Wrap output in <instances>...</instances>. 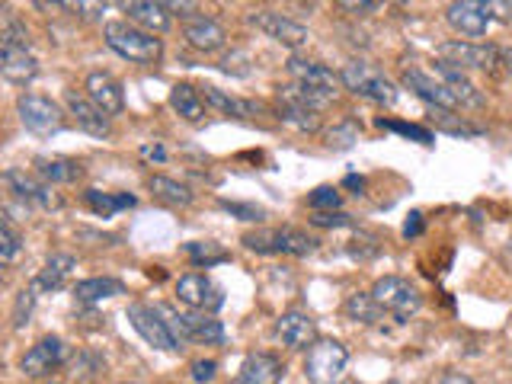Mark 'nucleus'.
<instances>
[{
	"label": "nucleus",
	"mask_w": 512,
	"mask_h": 384,
	"mask_svg": "<svg viewBox=\"0 0 512 384\" xmlns=\"http://www.w3.org/2000/svg\"><path fill=\"white\" fill-rule=\"evenodd\" d=\"M346 186H352V189H365V180H359V176H346Z\"/></svg>",
	"instance_id": "nucleus-50"
},
{
	"label": "nucleus",
	"mask_w": 512,
	"mask_h": 384,
	"mask_svg": "<svg viewBox=\"0 0 512 384\" xmlns=\"http://www.w3.org/2000/svg\"><path fill=\"white\" fill-rule=\"evenodd\" d=\"M400 84H404L413 96H420L429 109H452V112L461 109L452 90H448L436 74H429L423 68H404L400 71Z\"/></svg>",
	"instance_id": "nucleus-13"
},
{
	"label": "nucleus",
	"mask_w": 512,
	"mask_h": 384,
	"mask_svg": "<svg viewBox=\"0 0 512 384\" xmlns=\"http://www.w3.org/2000/svg\"><path fill=\"white\" fill-rule=\"evenodd\" d=\"M288 77H292L295 84L314 90L317 96H324V100H330V103L346 90L340 71H333V68H327V64H320V61L301 58V55L288 58Z\"/></svg>",
	"instance_id": "nucleus-9"
},
{
	"label": "nucleus",
	"mask_w": 512,
	"mask_h": 384,
	"mask_svg": "<svg viewBox=\"0 0 512 384\" xmlns=\"http://www.w3.org/2000/svg\"><path fill=\"white\" fill-rule=\"evenodd\" d=\"M221 208H224V212H231V215H237L240 221H263V218H266V212H263V208H256V205H240V202H221Z\"/></svg>",
	"instance_id": "nucleus-41"
},
{
	"label": "nucleus",
	"mask_w": 512,
	"mask_h": 384,
	"mask_svg": "<svg viewBox=\"0 0 512 384\" xmlns=\"http://www.w3.org/2000/svg\"><path fill=\"white\" fill-rule=\"evenodd\" d=\"M0 45H32V36H29V29L26 23L20 20V16H13L7 13V20H4V32H0Z\"/></svg>",
	"instance_id": "nucleus-38"
},
{
	"label": "nucleus",
	"mask_w": 512,
	"mask_h": 384,
	"mask_svg": "<svg viewBox=\"0 0 512 384\" xmlns=\"http://www.w3.org/2000/svg\"><path fill=\"white\" fill-rule=\"evenodd\" d=\"M160 7H164L170 16H176V20H192V16L199 13V4L196 0H160Z\"/></svg>",
	"instance_id": "nucleus-40"
},
{
	"label": "nucleus",
	"mask_w": 512,
	"mask_h": 384,
	"mask_svg": "<svg viewBox=\"0 0 512 384\" xmlns=\"http://www.w3.org/2000/svg\"><path fill=\"white\" fill-rule=\"evenodd\" d=\"M74 266H77V260H74L71 253H52V256L45 260L42 272H39L36 282H32V285H36L39 292H42V288H45V292H55V288H61L64 279H68L71 272H74Z\"/></svg>",
	"instance_id": "nucleus-27"
},
{
	"label": "nucleus",
	"mask_w": 512,
	"mask_h": 384,
	"mask_svg": "<svg viewBox=\"0 0 512 384\" xmlns=\"http://www.w3.org/2000/svg\"><path fill=\"white\" fill-rule=\"evenodd\" d=\"M36 292H39V288L29 285V288H23L20 295H16V304H13V330H23L29 324L32 308H36Z\"/></svg>",
	"instance_id": "nucleus-37"
},
{
	"label": "nucleus",
	"mask_w": 512,
	"mask_h": 384,
	"mask_svg": "<svg viewBox=\"0 0 512 384\" xmlns=\"http://www.w3.org/2000/svg\"><path fill=\"white\" fill-rule=\"evenodd\" d=\"M148 189L157 202H164L170 208H189L192 202H196V192H192L189 186H183L180 180H173V176H160V173L151 176Z\"/></svg>",
	"instance_id": "nucleus-25"
},
{
	"label": "nucleus",
	"mask_w": 512,
	"mask_h": 384,
	"mask_svg": "<svg viewBox=\"0 0 512 384\" xmlns=\"http://www.w3.org/2000/svg\"><path fill=\"white\" fill-rule=\"evenodd\" d=\"M503 61H506V68H509V74H512V48H509V52H503Z\"/></svg>",
	"instance_id": "nucleus-51"
},
{
	"label": "nucleus",
	"mask_w": 512,
	"mask_h": 384,
	"mask_svg": "<svg viewBox=\"0 0 512 384\" xmlns=\"http://www.w3.org/2000/svg\"><path fill=\"white\" fill-rule=\"evenodd\" d=\"M125 295V285L119 279H109V276H96V279H84L74 285V298L84 301V304H96V301H106V298H116Z\"/></svg>",
	"instance_id": "nucleus-31"
},
{
	"label": "nucleus",
	"mask_w": 512,
	"mask_h": 384,
	"mask_svg": "<svg viewBox=\"0 0 512 384\" xmlns=\"http://www.w3.org/2000/svg\"><path fill=\"white\" fill-rule=\"evenodd\" d=\"M343 314H346V320H352V324L375 327L378 320L384 317V308L372 298V292H356V295H349V298H346Z\"/></svg>",
	"instance_id": "nucleus-29"
},
{
	"label": "nucleus",
	"mask_w": 512,
	"mask_h": 384,
	"mask_svg": "<svg viewBox=\"0 0 512 384\" xmlns=\"http://www.w3.org/2000/svg\"><path fill=\"white\" fill-rule=\"evenodd\" d=\"M48 384H64V381H48Z\"/></svg>",
	"instance_id": "nucleus-52"
},
{
	"label": "nucleus",
	"mask_w": 512,
	"mask_h": 384,
	"mask_svg": "<svg viewBox=\"0 0 512 384\" xmlns=\"http://www.w3.org/2000/svg\"><path fill=\"white\" fill-rule=\"evenodd\" d=\"M20 250H23V237L13 228L10 215H4V221H0V260L10 266L16 256H20Z\"/></svg>",
	"instance_id": "nucleus-35"
},
{
	"label": "nucleus",
	"mask_w": 512,
	"mask_h": 384,
	"mask_svg": "<svg viewBox=\"0 0 512 384\" xmlns=\"http://www.w3.org/2000/svg\"><path fill=\"white\" fill-rule=\"evenodd\" d=\"M276 336L288 349H311L320 336H317V320L308 311H285L276 320Z\"/></svg>",
	"instance_id": "nucleus-18"
},
{
	"label": "nucleus",
	"mask_w": 512,
	"mask_h": 384,
	"mask_svg": "<svg viewBox=\"0 0 512 384\" xmlns=\"http://www.w3.org/2000/svg\"><path fill=\"white\" fill-rule=\"evenodd\" d=\"M16 112H20V122L26 132H32L36 138H52L64 128V112L55 100L39 93H23L16 100Z\"/></svg>",
	"instance_id": "nucleus-6"
},
{
	"label": "nucleus",
	"mask_w": 512,
	"mask_h": 384,
	"mask_svg": "<svg viewBox=\"0 0 512 384\" xmlns=\"http://www.w3.org/2000/svg\"><path fill=\"white\" fill-rule=\"evenodd\" d=\"M7 192H13V199H20L23 205H36V208H55L58 199L52 196V186H48L42 176H29L26 170L10 167L4 173Z\"/></svg>",
	"instance_id": "nucleus-16"
},
{
	"label": "nucleus",
	"mask_w": 512,
	"mask_h": 384,
	"mask_svg": "<svg viewBox=\"0 0 512 384\" xmlns=\"http://www.w3.org/2000/svg\"><path fill=\"white\" fill-rule=\"evenodd\" d=\"M58 7L77 23H103L109 0H58Z\"/></svg>",
	"instance_id": "nucleus-34"
},
{
	"label": "nucleus",
	"mask_w": 512,
	"mask_h": 384,
	"mask_svg": "<svg viewBox=\"0 0 512 384\" xmlns=\"http://www.w3.org/2000/svg\"><path fill=\"white\" fill-rule=\"evenodd\" d=\"M170 106L180 112L186 122H202L205 119V96L192 84H173L170 90Z\"/></svg>",
	"instance_id": "nucleus-28"
},
{
	"label": "nucleus",
	"mask_w": 512,
	"mask_h": 384,
	"mask_svg": "<svg viewBox=\"0 0 512 384\" xmlns=\"http://www.w3.org/2000/svg\"><path fill=\"white\" fill-rule=\"evenodd\" d=\"M202 96H205V103L224 112V116H237V119H250L253 112H260L263 106L260 103H247V100H237V96H228L224 90L218 87H202Z\"/></svg>",
	"instance_id": "nucleus-30"
},
{
	"label": "nucleus",
	"mask_w": 512,
	"mask_h": 384,
	"mask_svg": "<svg viewBox=\"0 0 512 384\" xmlns=\"http://www.w3.org/2000/svg\"><path fill=\"white\" fill-rule=\"evenodd\" d=\"M125 384H128V381H125ZM132 384H135V381H132Z\"/></svg>",
	"instance_id": "nucleus-53"
},
{
	"label": "nucleus",
	"mask_w": 512,
	"mask_h": 384,
	"mask_svg": "<svg viewBox=\"0 0 512 384\" xmlns=\"http://www.w3.org/2000/svg\"><path fill=\"white\" fill-rule=\"evenodd\" d=\"M282 375L285 365L279 356H272V352H253L240 365L234 384H282Z\"/></svg>",
	"instance_id": "nucleus-22"
},
{
	"label": "nucleus",
	"mask_w": 512,
	"mask_h": 384,
	"mask_svg": "<svg viewBox=\"0 0 512 384\" xmlns=\"http://www.w3.org/2000/svg\"><path fill=\"white\" fill-rule=\"evenodd\" d=\"M436 74L442 84L452 90V96L458 100V106L461 109H484L487 106V100H484V93L477 90V84L468 77V71H461V68H455V64H445V61H439L436 64Z\"/></svg>",
	"instance_id": "nucleus-20"
},
{
	"label": "nucleus",
	"mask_w": 512,
	"mask_h": 384,
	"mask_svg": "<svg viewBox=\"0 0 512 384\" xmlns=\"http://www.w3.org/2000/svg\"><path fill=\"white\" fill-rule=\"evenodd\" d=\"M381 128H391V132H400V135H407V138H416V141H423V144H432V135L426 132V128H420V125H407V122H381Z\"/></svg>",
	"instance_id": "nucleus-42"
},
{
	"label": "nucleus",
	"mask_w": 512,
	"mask_h": 384,
	"mask_svg": "<svg viewBox=\"0 0 512 384\" xmlns=\"http://www.w3.org/2000/svg\"><path fill=\"white\" fill-rule=\"evenodd\" d=\"M244 247L253 253H282V256H311L317 250V237L301 228H266L244 234Z\"/></svg>",
	"instance_id": "nucleus-3"
},
{
	"label": "nucleus",
	"mask_w": 512,
	"mask_h": 384,
	"mask_svg": "<svg viewBox=\"0 0 512 384\" xmlns=\"http://www.w3.org/2000/svg\"><path fill=\"white\" fill-rule=\"evenodd\" d=\"M84 202L90 205L93 215H103V218H112L122 208H135V196H125V192H100V189H87L84 192Z\"/></svg>",
	"instance_id": "nucleus-32"
},
{
	"label": "nucleus",
	"mask_w": 512,
	"mask_h": 384,
	"mask_svg": "<svg viewBox=\"0 0 512 384\" xmlns=\"http://www.w3.org/2000/svg\"><path fill=\"white\" fill-rule=\"evenodd\" d=\"M349 365V349L340 340H317L304 359V378L311 384H340Z\"/></svg>",
	"instance_id": "nucleus-4"
},
{
	"label": "nucleus",
	"mask_w": 512,
	"mask_h": 384,
	"mask_svg": "<svg viewBox=\"0 0 512 384\" xmlns=\"http://www.w3.org/2000/svg\"><path fill=\"white\" fill-rule=\"evenodd\" d=\"M176 298H180L186 308L192 311H205V314H215L224 308V292L205 276V272H186L176 282Z\"/></svg>",
	"instance_id": "nucleus-12"
},
{
	"label": "nucleus",
	"mask_w": 512,
	"mask_h": 384,
	"mask_svg": "<svg viewBox=\"0 0 512 384\" xmlns=\"http://www.w3.org/2000/svg\"><path fill=\"white\" fill-rule=\"evenodd\" d=\"M183 39L196 48V52L212 55V52H218V48H224V42H228V32H224V26L218 20H212V16L196 13L192 20L183 23Z\"/></svg>",
	"instance_id": "nucleus-21"
},
{
	"label": "nucleus",
	"mask_w": 512,
	"mask_h": 384,
	"mask_svg": "<svg viewBox=\"0 0 512 384\" xmlns=\"http://www.w3.org/2000/svg\"><path fill=\"white\" fill-rule=\"evenodd\" d=\"M144 160H157V164H164L167 160V151L160 148V144H141V151H138Z\"/></svg>",
	"instance_id": "nucleus-46"
},
{
	"label": "nucleus",
	"mask_w": 512,
	"mask_h": 384,
	"mask_svg": "<svg viewBox=\"0 0 512 384\" xmlns=\"http://www.w3.org/2000/svg\"><path fill=\"white\" fill-rule=\"evenodd\" d=\"M372 298L384 308V314H394L400 320H407L413 314H420L423 308V295L410 279L400 276H384L372 285Z\"/></svg>",
	"instance_id": "nucleus-7"
},
{
	"label": "nucleus",
	"mask_w": 512,
	"mask_h": 384,
	"mask_svg": "<svg viewBox=\"0 0 512 384\" xmlns=\"http://www.w3.org/2000/svg\"><path fill=\"white\" fill-rule=\"evenodd\" d=\"M439 384H477V381L468 378L464 372H445V375L439 378Z\"/></svg>",
	"instance_id": "nucleus-48"
},
{
	"label": "nucleus",
	"mask_w": 512,
	"mask_h": 384,
	"mask_svg": "<svg viewBox=\"0 0 512 384\" xmlns=\"http://www.w3.org/2000/svg\"><path fill=\"white\" fill-rule=\"evenodd\" d=\"M183 250H186L189 263L196 269H208V266H218L224 260H231L228 250H224L221 244H215V240H189Z\"/></svg>",
	"instance_id": "nucleus-33"
},
{
	"label": "nucleus",
	"mask_w": 512,
	"mask_h": 384,
	"mask_svg": "<svg viewBox=\"0 0 512 384\" xmlns=\"http://www.w3.org/2000/svg\"><path fill=\"white\" fill-rule=\"evenodd\" d=\"M0 74L10 84H29L39 74V58L26 45H0Z\"/></svg>",
	"instance_id": "nucleus-23"
},
{
	"label": "nucleus",
	"mask_w": 512,
	"mask_h": 384,
	"mask_svg": "<svg viewBox=\"0 0 512 384\" xmlns=\"http://www.w3.org/2000/svg\"><path fill=\"white\" fill-rule=\"evenodd\" d=\"M445 23L464 39L487 36V29L496 23L493 0H452V4L445 7Z\"/></svg>",
	"instance_id": "nucleus-8"
},
{
	"label": "nucleus",
	"mask_w": 512,
	"mask_h": 384,
	"mask_svg": "<svg viewBox=\"0 0 512 384\" xmlns=\"http://www.w3.org/2000/svg\"><path fill=\"white\" fill-rule=\"evenodd\" d=\"M183 314V330H186V340L189 343H205V346H212V343H224V327H221V320H215L212 314H205V311H180Z\"/></svg>",
	"instance_id": "nucleus-24"
},
{
	"label": "nucleus",
	"mask_w": 512,
	"mask_h": 384,
	"mask_svg": "<svg viewBox=\"0 0 512 384\" xmlns=\"http://www.w3.org/2000/svg\"><path fill=\"white\" fill-rule=\"evenodd\" d=\"M125 317H128V324L135 327V333H138L148 346H154V349H160V352H176V349H180V343L173 340V333H170V327H167L164 314H160V311L154 308V304L132 301V304H128Z\"/></svg>",
	"instance_id": "nucleus-10"
},
{
	"label": "nucleus",
	"mask_w": 512,
	"mask_h": 384,
	"mask_svg": "<svg viewBox=\"0 0 512 384\" xmlns=\"http://www.w3.org/2000/svg\"><path fill=\"white\" fill-rule=\"evenodd\" d=\"M308 205L314 208V212H340L343 192L336 189V186H317L308 196Z\"/></svg>",
	"instance_id": "nucleus-36"
},
{
	"label": "nucleus",
	"mask_w": 512,
	"mask_h": 384,
	"mask_svg": "<svg viewBox=\"0 0 512 384\" xmlns=\"http://www.w3.org/2000/svg\"><path fill=\"white\" fill-rule=\"evenodd\" d=\"M336 7L346 10V13H356V16H365V13H375L384 0H333Z\"/></svg>",
	"instance_id": "nucleus-44"
},
{
	"label": "nucleus",
	"mask_w": 512,
	"mask_h": 384,
	"mask_svg": "<svg viewBox=\"0 0 512 384\" xmlns=\"http://www.w3.org/2000/svg\"><path fill=\"white\" fill-rule=\"evenodd\" d=\"M64 356H68V349H64L58 336H42V340L20 359V368L26 378H48L55 368L64 365Z\"/></svg>",
	"instance_id": "nucleus-15"
},
{
	"label": "nucleus",
	"mask_w": 512,
	"mask_h": 384,
	"mask_svg": "<svg viewBox=\"0 0 512 384\" xmlns=\"http://www.w3.org/2000/svg\"><path fill=\"white\" fill-rule=\"evenodd\" d=\"M311 224H314V228H349L352 221L343 212H314Z\"/></svg>",
	"instance_id": "nucleus-43"
},
{
	"label": "nucleus",
	"mask_w": 512,
	"mask_h": 384,
	"mask_svg": "<svg viewBox=\"0 0 512 384\" xmlns=\"http://www.w3.org/2000/svg\"><path fill=\"white\" fill-rule=\"evenodd\" d=\"M340 77H343V87H346L349 93L362 96V100H372V103H378V106H391V103H397V96H400L397 84H394V80H391L388 74L378 71L375 64L359 61V58L346 61V64H343V71H340Z\"/></svg>",
	"instance_id": "nucleus-2"
},
{
	"label": "nucleus",
	"mask_w": 512,
	"mask_h": 384,
	"mask_svg": "<svg viewBox=\"0 0 512 384\" xmlns=\"http://www.w3.org/2000/svg\"><path fill=\"white\" fill-rule=\"evenodd\" d=\"M84 167L71 157H36V176H42L45 183L61 186V183H74L80 180Z\"/></svg>",
	"instance_id": "nucleus-26"
},
{
	"label": "nucleus",
	"mask_w": 512,
	"mask_h": 384,
	"mask_svg": "<svg viewBox=\"0 0 512 384\" xmlns=\"http://www.w3.org/2000/svg\"><path fill=\"white\" fill-rule=\"evenodd\" d=\"M436 58L445 64H455L461 71H496L500 64V48L487 42H468V39H448L436 45Z\"/></svg>",
	"instance_id": "nucleus-5"
},
{
	"label": "nucleus",
	"mask_w": 512,
	"mask_h": 384,
	"mask_svg": "<svg viewBox=\"0 0 512 384\" xmlns=\"http://www.w3.org/2000/svg\"><path fill=\"white\" fill-rule=\"evenodd\" d=\"M103 39L112 52L125 61H132V64H157L160 58H164V39L154 36V32H148V29L135 26V23H128V20L103 23Z\"/></svg>",
	"instance_id": "nucleus-1"
},
{
	"label": "nucleus",
	"mask_w": 512,
	"mask_h": 384,
	"mask_svg": "<svg viewBox=\"0 0 512 384\" xmlns=\"http://www.w3.org/2000/svg\"><path fill=\"white\" fill-rule=\"evenodd\" d=\"M84 93L106 112V116H122L125 93H122V84L112 74H106V71H90L87 80H84Z\"/></svg>",
	"instance_id": "nucleus-19"
},
{
	"label": "nucleus",
	"mask_w": 512,
	"mask_h": 384,
	"mask_svg": "<svg viewBox=\"0 0 512 384\" xmlns=\"http://www.w3.org/2000/svg\"><path fill=\"white\" fill-rule=\"evenodd\" d=\"M64 106H68V116L77 122V128H84L87 135L106 138L112 132V116H106V112L96 106L87 93L68 90V93H64Z\"/></svg>",
	"instance_id": "nucleus-14"
},
{
	"label": "nucleus",
	"mask_w": 512,
	"mask_h": 384,
	"mask_svg": "<svg viewBox=\"0 0 512 384\" xmlns=\"http://www.w3.org/2000/svg\"><path fill=\"white\" fill-rule=\"evenodd\" d=\"M32 7H36V10H42V13L61 10V7H58V0H32Z\"/></svg>",
	"instance_id": "nucleus-49"
},
{
	"label": "nucleus",
	"mask_w": 512,
	"mask_h": 384,
	"mask_svg": "<svg viewBox=\"0 0 512 384\" xmlns=\"http://www.w3.org/2000/svg\"><path fill=\"white\" fill-rule=\"evenodd\" d=\"M250 26H256L272 42L292 48V52L304 48V45H308V39H311L308 26H301L298 20H292V16H285L279 10H253L250 13Z\"/></svg>",
	"instance_id": "nucleus-11"
},
{
	"label": "nucleus",
	"mask_w": 512,
	"mask_h": 384,
	"mask_svg": "<svg viewBox=\"0 0 512 384\" xmlns=\"http://www.w3.org/2000/svg\"><path fill=\"white\" fill-rule=\"evenodd\" d=\"M189 372H192V381H196V384H205V381H212V378H215L218 362H215V359H196V362H192Z\"/></svg>",
	"instance_id": "nucleus-45"
},
{
	"label": "nucleus",
	"mask_w": 512,
	"mask_h": 384,
	"mask_svg": "<svg viewBox=\"0 0 512 384\" xmlns=\"http://www.w3.org/2000/svg\"><path fill=\"white\" fill-rule=\"evenodd\" d=\"M112 4L125 13L128 23L148 29V32H154V36H164V32H170L173 16L160 7V0H112Z\"/></svg>",
	"instance_id": "nucleus-17"
},
{
	"label": "nucleus",
	"mask_w": 512,
	"mask_h": 384,
	"mask_svg": "<svg viewBox=\"0 0 512 384\" xmlns=\"http://www.w3.org/2000/svg\"><path fill=\"white\" fill-rule=\"evenodd\" d=\"M352 141H359L356 122H340L327 132V148H352Z\"/></svg>",
	"instance_id": "nucleus-39"
},
{
	"label": "nucleus",
	"mask_w": 512,
	"mask_h": 384,
	"mask_svg": "<svg viewBox=\"0 0 512 384\" xmlns=\"http://www.w3.org/2000/svg\"><path fill=\"white\" fill-rule=\"evenodd\" d=\"M423 231V215L420 212H413L410 218H407V224H404V237H416Z\"/></svg>",
	"instance_id": "nucleus-47"
}]
</instances>
